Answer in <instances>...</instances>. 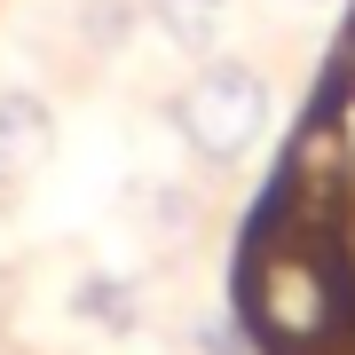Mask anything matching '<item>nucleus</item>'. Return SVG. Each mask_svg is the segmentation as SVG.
Masks as SVG:
<instances>
[{"label":"nucleus","mask_w":355,"mask_h":355,"mask_svg":"<svg viewBox=\"0 0 355 355\" xmlns=\"http://www.w3.org/2000/svg\"><path fill=\"white\" fill-rule=\"evenodd\" d=\"M229 284H237V324L268 355H324L355 331V261H340V245L324 237H300L277 190H261V205L245 214Z\"/></svg>","instance_id":"f257e3e1"},{"label":"nucleus","mask_w":355,"mask_h":355,"mask_svg":"<svg viewBox=\"0 0 355 355\" xmlns=\"http://www.w3.org/2000/svg\"><path fill=\"white\" fill-rule=\"evenodd\" d=\"M268 111H277V95H268V79L245 64V55H205V64L174 87V103H166L174 135L190 142L205 166H237L268 135Z\"/></svg>","instance_id":"f03ea898"},{"label":"nucleus","mask_w":355,"mask_h":355,"mask_svg":"<svg viewBox=\"0 0 355 355\" xmlns=\"http://www.w3.org/2000/svg\"><path fill=\"white\" fill-rule=\"evenodd\" d=\"M48 158H55V111L32 87H0V198L32 190Z\"/></svg>","instance_id":"7ed1b4c3"},{"label":"nucleus","mask_w":355,"mask_h":355,"mask_svg":"<svg viewBox=\"0 0 355 355\" xmlns=\"http://www.w3.org/2000/svg\"><path fill=\"white\" fill-rule=\"evenodd\" d=\"M135 8H142V24H158V40L182 48V55H214L221 32H229V0H135Z\"/></svg>","instance_id":"20e7f679"},{"label":"nucleus","mask_w":355,"mask_h":355,"mask_svg":"<svg viewBox=\"0 0 355 355\" xmlns=\"http://www.w3.org/2000/svg\"><path fill=\"white\" fill-rule=\"evenodd\" d=\"M71 316L79 324H95V331H135V284L127 277H79L71 284Z\"/></svg>","instance_id":"39448f33"},{"label":"nucleus","mask_w":355,"mask_h":355,"mask_svg":"<svg viewBox=\"0 0 355 355\" xmlns=\"http://www.w3.org/2000/svg\"><path fill=\"white\" fill-rule=\"evenodd\" d=\"M142 24L135 0H87V16H79V32H87V48H127V32Z\"/></svg>","instance_id":"423d86ee"},{"label":"nucleus","mask_w":355,"mask_h":355,"mask_svg":"<svg viewBox=\"0 0 355 355\" xmlns=\"http://www.w3.org/2000/svg\"><path fill=\"white\" fill-rule=\"evenodd\" d=\"M198 355H253V331L237 316H205L198 324Z\"/></svg>","instance_id":"0eeeda50"},{"label":"nucleus","mask_w":355,"mask_h":355,"mask_svg":"<svg viewBox=\"0 0 355 355\" xmlns=\"http://www.w3.org/2000/svg\"><path fill=\"white\" fill-rule=\"evenodd\" d=\"M324 355H355V331H347V340H331V347H324Z\"/></svg>","instance_id":"6e6552de"}]
</instances>
